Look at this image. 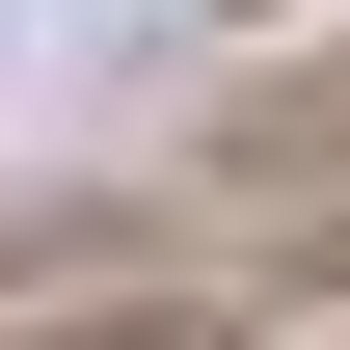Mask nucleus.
Returning <instances> with one entry per match:
<instances>
[{"label":"nucleus","instance_id":"3","mask_svg":"<svg viewBox=\"0 0 350 350\" xmlns=\"http://www.w3.org/2000/svg\"><path fill=\"white\" fill-rule=\"evenodd\" d=\"M323 350H350V323H323Z\"/></svg>","mask_w":350,"mask_h":350},{"label":"nucleus","instance_id":"2","mask_svg":"<svg viewBox=\"0 0 350 350\" xmlns=\"http://www.w3.org/2000/svg\"><path fill=\"white\" fill-rule=\"evenodd\" d=\"M216 162H243V189H350V54H297V81H269Z\"/></svg>","mask_w":350,"mask_h":350},{"label":"nucleus","instance_id":"1","mask_svg":"<svg viewBox=\"0 0 350 350\" xmlns=\"http://www.w3.org/2000/svg\"><path fill=\"white\" fill-rule=\"evenodd\" d=\"M0 350H243V269L189 243V216H162V243H135V216H54Z\"/></svg>","mask_w":350,"mask_h":350}]
</instances>
